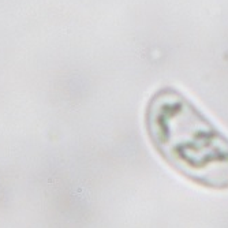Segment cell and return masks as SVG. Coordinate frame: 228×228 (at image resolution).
Listing matches in <instances>:
<instances>
[{
    "mask_svg": "<svg viewBox=\"0 0 228 228\" xmlns=\"http://www.w3.org/2000/svg\"><path fill=\"white\" fill-rule=\"evenodd\" d=\"M143 126L168 165L203 187L228 189V137L186 94L159 87L145 107Z\"/></svg>",
    "mask_w": 228,
    "mask_h": 228,
    "instance_id": "1",
    "label": "cell"
}]
</instances>
